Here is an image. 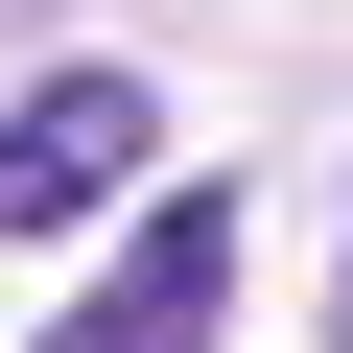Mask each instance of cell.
<instances>
[{
    "mask_svg": "<svg viewBox=\"0 0 353 353\" xmlns=\"http://www.w3.org/2000/svg\"><path fill=\"white\" fill-rule=\"evenodd\" d=\"M141 165H165V94H141V71H48V94H0V236L118 212Z\"/></svg>",
    "mask_w": 353,
    "mask_h": 353,
    "instance_id": "cell-1",
    "label": "cell"
},
{
    "mask_svg": "<svg viewBox=\"0 0 353 353\" xmlns=\"http://www.w3.org/2000/svg\"><path fill=\"white\" fill-rule=\"evenodd\" d=\"M212 306H236V189L189 165V189L118 236V283H94L71 330H24V353H212Z\"/></svg>",
    "mask_w": 353,
    "mask_h": 353,
    "instance_id": "cell-2",
    "label": "cell"
},
{
    "mask_svg": "<svg viewBox=\"0 0 353 353\" xmlns=\"http://www.w3.org/2000/svg\"><path fill=\"white\" fill-rule=\"evenodd\" d=\"M330 353H353V283H330Z\"/></svg>",
    "mask_w": 353,
    "mask_h": 353,
    "instance_id": "cell-3",
    "label": "cell"
}]
</instances>
